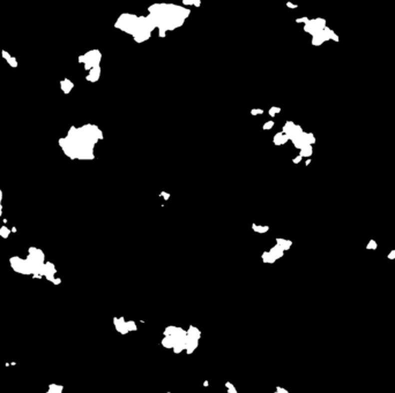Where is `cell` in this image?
Returning a JSON list of instances; mask_svg holds the SVG:
<instances>
[{"instance_id":"3","label":"cell","mask_w":395,"mask_h":393,"mask_svg":"<svg viewBox=\"0 0 395 393\" xmlns=\"http://www.w3.org/2000/svg\"><path fill=\"white\" fill-rule=\"evenodd\" d=\"M393 257H395V250L393 251V253H392V254H391V255H390V258H393Z\"/></svg>"},{"instance_id":"1","label":"cell","mask_w":395,"mask_h":393,"mask_svg":"<svg viewBox=\"0 0 395 393\" xmlns=\"http://www.w3.org/2000/svg\"><path fill=\"white\" fill-rule=\"evenodd\" d=\"M149 20L154 27L160 28L162 35L167 30H172L183 24L185 17L190 14V10L175 5H154L149 8Z\"/></svg>"},{"instance_id":"2","label":"cell","mask_w":395,"mask_h":393,"mask_svg":"<svg viewBox=\"0 0 395 393\" xmlns=\"http://www.w3.org/2000/svg\"><path fill=\"white\" fill-rule=\"evenodd\" d=\"M118 27L135 37L138 42H143L149 37V32L154 29L149 17H138L134 15H123L118 21Z\"/></svg>"}]
</instances>
